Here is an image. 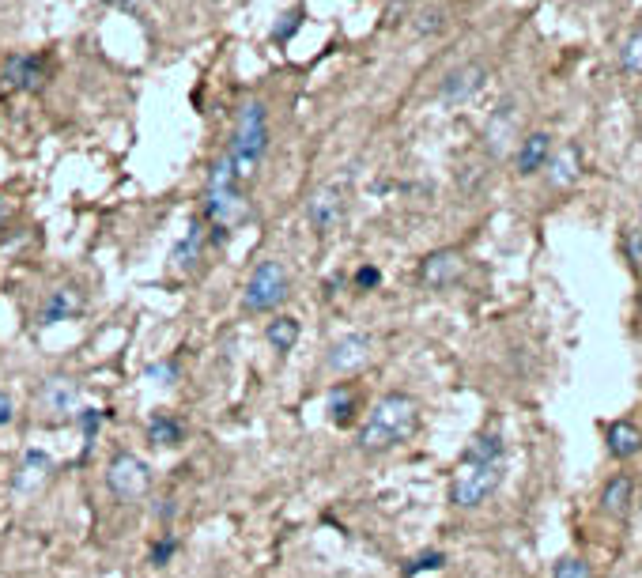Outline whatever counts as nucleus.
Here are the masks:
<instances>
[{
    "label": "nucleus",
    "instance_id": "nucleus-24",
    "mask_svg": "<svg viewBox=\"0 0 642 578\" xmlns=\"http://www.w3.org/2000/svg\"><path fill=\"white\" fill-rule=\"evenodd\" d=\"M352 412H355V393L348 390V386H340V390H333V397H329V416H333V424H352Z\"/></svg>",
    "mask_w": 642,
    "mask_h": 578
},
{
    "label": "nucleus",
    "instance_id": "nucleus-23",
    "mask_svg": "<svg viewBox=\"0 0 642 578\" xmlns=\"http://www.w3.org/2000/svg\"><path fill=\"white\" fill-rule=\"evenodd\" d=\"M620 65H624L627 76H642V27H635L620 42Z\"/></svg>",
    "mask_w": 642,
    "mask_h": 578
},
{
    "label": "nucleus",
    "instance_id": "nucleus-25",
    "mask_svg": "<svg viewBox=\"0 0 642 578\" xmlns=\"http://www.w3.org/2000/svg\"><path fill=\"white\" fill-rule=\"evenodd\" d=\"M72 420L80 424L87 446H91V442H95V435H99L102 420H106V412H102V408H76V416H72Z\"/></svg>",
    "mask_w": 642,
    "mask_h": 578
},
{
    "label": "nucleus",
    "instance_id": "nucleus-3",
    "mask_svg": "<svg viewBox=\"0 0 642 578\" xmlns=\"http://www.w3.org/2000/svg\"><path fill=\"white\" fill-rule=\"evenodd\" d=\"M265 152H269V110H265V102L250 99L238 110L231 148H227V163H231L238 182H254Z\"/></svg>",
    "mask_w": 642,
    "mask_h": 578
},
{
    "label": "nucleus",
    "instance_id": "nucleus-26",
    "mask_svg": "<svg viewBox=\"0 0 642 578\" xmlns=\"http://www.w3.org/2000/svg\"><path fill=\"white\" fill-rule=\"evenodd\" d=\"M552 578H593L590 563L578 560V556H567V560H559L552 567Z\"/></svg>",
    "mask_w": 642,
    "mask_h": 578
},
{
    "label": "nucleus",
    "instance_id": "nucleus-13",
    "mask_svg": "<svg viewBox=\"0 0 642 578\" xmlns=\"http://www.w3.org/2000/svg\"><path fill=\"white\" fill-rule=\"evenodd\" d=\"M465 276V257L457 250H435V254L423 257L420 265V280L427 288H450Z\"/></svg>",
    "mask_w": 642,
    "mask_h": 578
},
{
    "label": "nucleus",
    "instance_id": "nucleus-18",
    "mask_svg": "<svg viewBox=\"0 0 642 578\" xmlns=\"http://www.w3.org/2000/svg\"><path fill=\"white\" fill-rule=\"evenodd\" d=\"M204 242H208V231H204L201 220H193V223H189L186 238H182V242L174 246V254H170L174 269H193V265L201 261V254H204Z\"/></svg>",
    "mask_w": 642,
    "mask_h": 578
},
{
    "label": "nucleus",
    "instance_id": "nucleus-14",
    "mask_svg": "<svg viewBox=\"0 0 642 578\" xmlns=\"http://www.w3.org/2000/svg\"><path fill=\"white\" fill-rule=\"evenodd\" d=\"M367 359H371V340L363 337V333H352V337H340L333 348H329V356H325V367L337 374H352L359 367H367Z\"/></svg>",
    "mask_w": 642,
    "mask_h": 578
},
{
    "label": "nucleus",
    "instance_id": "nucleus-22",
    "mask_svg": "<svg viewBox=\"0 0 642 578\" xmlns=\"http://www.w3.org/2000/svg\"><path fill=\"white\" fill-rule=\"evenodd\" d=\"M148 439L155 446H178L182 442V424L174 416H167V412H155L152 424H148Z\"/></svg>",
    "mask_w": 642,
    "mask_h": 578
},
{
    "label": "nucleus",
    "instance_id": "nucleus-6",
    "mask_svg": "<svg viewBox=\"0 0 642 578\" xmlns=\"http://www.w3.org/2000/svg\"><path fill=\"white\" fill-rule=\"evenodd\" d=\"M106 488H110V495L121 499V503L144 499L148 488H152V469H148V461L129 454V450L114 454L110 465H106Z\"/></svg>",
    "mask_w": 642,
    "mask_h": 578
},
{
    "label": "nucleus",
    "instance_id": "nucleus-33",
    "mask_svg": "<svg viewBox=\"0 0 642 578\" xmlns=\"http://www.w3.org/2000/svg\"><path fill=\"white\" fill-rule=\"evenodd\" d=\"M16 424V405H12V397L0 390V427H12Z\"/></svg>",
    "mask_w": 642,
    "mask_h": 578
},
{
    "label": "nucleus",
    "instance_id": "nucleus-15",
    "mask_svg": "<svg viewBox=\"0 0 642 578\" xmlns=\"http://www.w3.org/2000/svg\"><path fill=\"white\" fill-rule=\"evenodd\" d=\"M548 159H552V136L529 133L522 136V144H518V152H514V170H518L522 178H529V174L548 167Z\"/></svg>",
    "mask_w": 642,
    "mask_h": 578
},
{
    "label": "nucleus",
    "instance_id": "nucleus-9",
    "mask_svg": "<svg viewBox=\"0 0 642 578\" xmlns=\"http://www.w3.org/2000/svg\"><path fill=\"white\" fill-rule=\"evenodd\" d=\"M306 220H310V227H314L318 235L337 231L340 220H344V189L340 186L318 189V193L310 197V204H306Z\"/></svg>",
    "mask_w": 642,
    "mask_h": 578
},
{
    "label": "nucleus",
    "instance_id": "nucleus-8",
    "mask_svg": "<svg viewBox=\"0 0 642 578\" xmlns=\"http://www.w3.org/2000/svg\"><path fill=\"white\" fill-rule=\"evenodd\" d=\"M514 140H518V110L514 102H499L484 125V148L491 159H503L514 148Z\"/></svg>",
    "mask_w": 642,
    "mask_h": 578
},
{
    "label": "nucleus",
    "instance_id": "nucleus-32",
    "mask_svg": "<svg viewBox=\"0 0 642 578\" xmlns=\"http://www.w3.org/2000/svg\"><path fill=\"white\" fill-rule=\"evenodd\" d=\"M378 284H382V272L374 269V265H363V269L355 272V288L371 291V288H378Z\"/></svg>",
    "mask_w": 642,
    "mask_h": 578
},
{
    "label": "nucleus",
    "instance_id": "nucleus-1",
    "mask_svg": "<svg viewBox=\"0 0 642 578\" xmlns=\"http://www.w3.org/2000/svg\"><path fill=\"white\" fill-rule=\"evenodd\" d=\"M503 473H507V446H503V435H499V431L476 435L473 446L465 450L461 465L454 469V480H450L454 507H465V510L480 507L488 495L499 492Z\"/></svg>",
    "mask_w": 642,
    "mask_h": 578
},
{
    "label": "nucleus",
    "instance_id": "nucleus-19",
    "mask_svg": "<svg viewBox=\"0 0 642 578\" xmlns=\"http://www.w3.org/2000/svg\"><path fill=\"white\" fill-rule=\"evenodd\" d=\"M631 495H635L631 476H612L609 484H605V492H601V510L612 514V518H624L627 507H631Z\"/></svg>",
    "mask_w": 642,
    "mask_h": 578
},
{
    "label": "nucleus",
    "instance_id": "nucleus-2",
    "mask_svg": "<svg viewBox=\"0 0 642 578\" xmlns=\"http://www.w3.org/2000/svg\"><path fill=\"white\" fill-rule=\"evenodd\" d=\"M420 427V405L408 393H386L378 397L367 416V424L359 431V446L367 454H382L393 446H405Z\"/></svg>",
    "mask_w": 642,
    "mask_h": 578
},
{
    "label": "nucleus",
    "instance_id": "nucleus-20",
    "mask_svg": "<svg viewBox=\"0 0 642 578\" xmlns=\"http://www.w3.org/2000/svg\"><path fill=\"white\" fill-rule=\"evenodd\" d=\"M609 450L612 458H635L642 450V431L631 420H616L609 427Z\"/></svg>",
    "mask_w": 642,
    "mask_h": 578
},
{
    "label": "nucleus",
    "instance_id": "nucleus-7",
    "mask_svg": "<svg viewBox=\"0 0 642 578\" xmlns=\"http://www.w3.org/2000/svg\"><path fill=\"white\" fill-rule=\"evenodd\" d=\"M38 408L53 416V420H65V416H76L80 408V382L76 378H65V374H53L42 382L38 390Z\"/></svg>",
    "mask_w": 642,
    "mask_h": 578
},
{
    "label": "nucleus",
    "instance_id": "nucleus-11",
    "mask_svg": "<svg viewBox=\"0 0 642 578\" xmlns=\"http://www.w3.org/2000/svg\"><path fill=\"white\" fill-rule=\"evenodd\" d=\"M53 476V458L46 450H23V458L16 465V476H12V488L19 495H34L46 488V480Z\"/></svg>",
    "mask_w": 642,
    "mask_h": 578
},
{
    "label": "nucleus",
    "instance_id": "nucleus-17",
    "mask_svg": "<svg viewBox=\"0 0 642 578\" xmlns=\"http://www.w3.org/2000/svg\"><path fill=\"white\" fill-rule=\"evenodd\" d=\"M548 182L552 189H571L578 182V174H582V159H578V148L575 144H567L563 152H552L548 159Z\"/></svg>",
    "mask_w": 642,
    "mask_h": 578
},
{
    "label": "nucleus",
    "instance_id": "nucleus-16",
    "mask_svg": "<svg viewBox=\"0 0 642 578\" xmlns=\"http://www.w3.org/2000/svg\"><path fill=\"white\" fill-rule=\"evenodd\" d=\"M84 310V291L76 284H65V288L50 291V299L42 306V325H57V322H68Z\"/></svg>",
    "mask_w": 642,
    "mask_h": 578
},
{
    "label": "nucleus",
    "instance_id": "nucleus-28",
    "mask_svg": "<svg viewBox=\"0 0 642 578\" xmlns=\"http://www.w3.org/2000/svg\"><path fill=\"white\" fill-rule=\"evenodd\" d=\"M299 27H303V8H291L288 16L280 19V27H276V31H272V38H276V42H280V46H284V42H291V34L299 31Z\"/></svg>",
    "mask_w": 642,
    "mask_h": 578
},
{
    "label": "nucleus",
    "instance_id": "nucleus-27",
    "mask_svg": "<svg viewBox=\"0 0 642 578\" xmlns=\"http://www.w3.org/2000/svg\"><path fill=\"white\" fill-rule=\"evenodd\" d=\"M442 563H446L442 552H423V556H416V560L405 567V578H416V575H423V571H439Z\"/></svg>",
    "mask_w": 642,
    "mask_h": 578
},
{
    "label": "nucleus",
    "instance_id": "nucleus-10",
    "mask_svg": "<svg viewBox=\"0 0 642 578\" xmlns=\"http://www.w3.org/2000/svg\"><path fill=\"white\" fill-rule=\"evenodd\" d=\"M488 80V68L484 65H461L457 72H450L446 80H442V102L446 106H465V102H473L480 95V87Z\"/></svg>",
    "mask_w": 642,
    "mask_h": 578
},
{
    "label": "nucleus",
    "instance_id": "nucleus-21",
    "mask_svg": "<svg viewBox=\"0 0 642 578\" xmlns=\"http://www.w3.org/2000/svg\"><path fill=\"white\" fill-rule=\"evenodd\" d=\"M265 337H269V344L276 348V352H291L295 344H299V322L295 318H276V322H269V329H265Z\"/></svg>",
    "mask_w": 642,
    "mask_h": 578
},
{
    "label": "nucleus",
    "instance_id": "nucleus-12",
    "mask_svg": "<svg viewBox=\"0 0 642 578\" xmlns=\"http://www.w3.org/2000/svg\"><path fill=\"white\" fill-rule=\"evenodd\" d=\"M4 87H19V91H38L46 84V57H27V53H12L4 68H0Z\"/></svg>",
    "mask_w": 642,
    "mask_h": 578
},
{
    "label": "nucleus",
    "instance_id": "nucleus-31",
    "mask_svg": "<svg viewBox=\"0 0 642 578\" xmlns=\"http://www.w3.org/2000/svg\"><path fill=\"white\" fill-rule=\"evenodd\" d=\"M624 254H627V261H631V265L642 272V231H627Z\"/></svg>",
    "mask_w": 642,
    "mask_h": 578
},
{
    "label": "nucleus",
    "instance_id": "nucleus-4",
    "mask_svg": "<svg viewBox=\"0 0 642 578\" xmlns=\"http://www.w3.org/2000/svg\"><path fill=\"white\" fill-rule=\"evenodd\" d=\"M242 182L235 178V170L227 163V155L212 163L208 170V189H204V216L212 223V231H220V238H227L235 231L238 223H246L254 216V208L246 201V193H242Z\"/></svg>",
    "mask_w": 642,
    "mask_h": 578
},
{
    "label": "nucleus",
    "instance_id": "nucleus-30",
    "mask_svg": "<svg viewBox=\"0 0 642 578\" xmlns=\"http://www.w3.org/2000/svg\"><path fill=\"white\" fill-rule=\"evenodd\" d=\"M178 552V537H159V541L152 544V563L155 567H163V563H170V556Z\"/></svg>",
    "mask_w": 642,
    "mask_h": 578
},
{
    "label": "nucleus",
    "instance_id": "nucleus-34",
    "mask_svg": "<svg viewBox=\"0 0 642 578\" xmlns=\"http://www.w3.org/2000/svg\"><path fill=\"white\" fill-rule=\"evenodd\" d=\"M12 212H16V208H12V204H8V201H0V227H4V223L12 220Z\"/></svg>",
    "mask_w": 642,
    "mask_h": 578
},
{
    "label": "nucleus",
    "instance_id": "nucleus-5",
    "mask_svg": "<svg viewBox=\"0 0 642 578\" xmlns=\"http://www.w3.org/2000/svg\"><path fill=\"white\" fill-rule=\"evenodd\" d=\"M291 295V276L280 261H261L254 269V276L246 280V295H242V306L250 314H269L276 306L284 303Z\"/></svg>",
    "mask_w": 642,
    "mask_h": 578
},
{
    "label": "nucleus",
    "instance_id": "nucleus-29",
    "mask_svg": "<svg viewBox=\"0 0 642 578\" xmlns=\"http://www.w3.org/2000/svg\"><path fill=\"white\" fill-rule=\"evenodd\" d=\"M148 378L159 382V386H174V382H178V363H174V359H159V363L148 367Z\"/></svg>",
    "mask_w": 642,
    "mask_h": 578
}]
</instances>
